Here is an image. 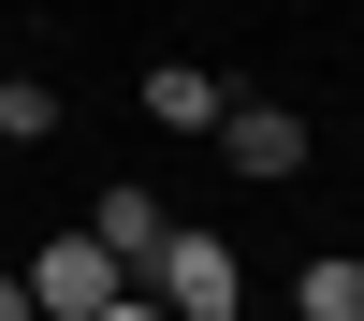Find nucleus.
<instances>
[{"instance_id": "nucleus-1", "label": "nucleus", "mask_w": 364, "mask_h": 321, "mask_svg": "<svg viewBox=\"0 0 364 321\" xmlns=\"http://www.w3.org/2000/svg\"><path fill=\"white\" fill-rule=\"evenodd\" d=\"M132 292H146L161 321H248V263H233L219 233H161V263H146Z\"/></svg>"}, {"instance_id": "nucleus-2", "label": "nucleus", "mask_w": 364, "mask_h": 321, "mask_svg": "<svg viewBox=\"0 0 364 321\" xmlns=\"http://www.w3.org/2000/svg\"><path fill=\"white\" fill-rule=\"evenodd\" d=\"M15 292H29V321H102V307H132V278H117V263L87 248V233H44Z\"/></svg>"}, {"instance_id": "nucleus-3", "label": "nucleus", "mask_w": 364, "mask_h": 321, "mask_svg": "<svg viewBox=\"0 0 364 321\" xmlns=\"http://www.w3.org/2000/svg\"><path fill=\"white\" fill-rule=\"evenodd\" d=\"M219 161L233 175H306V117L291 102H219Z\"/></svg>"}, {"instance_id": "nucleus-4", "label": "nucleus", "mask_w": 364, "mask_h": 321, "mask_svg": "<svg viewBox=\"0 0 364 321\" xmlns=\"http://www.w3.org/2000/svg\"><path fill=\"white\" fill-rule=\"evenodd\" d=\"M161 233H175V219H161L146 190H102V204H87V248H102L117 278H146V263H161Z\"/></svg>"}, {"instance_id": "nucleus-5", "label": "nucleus", "mask_w": 364, "mask_h": 321, "mask_svg": "<svg viewBox=\"0 0 364 321\" xmlns=\"http://www.w3.org/2000/svg\"><path fill=\"white\" fill-rule=\"evenodd\" d=\"M146 117H161V132H219V73L161 58V73H146Z\"/></svg>"}, {"instance_id": "nucleus-6", "label": "nucleus", "mask_w": 364, "mask_h": 321, "mask_svg": "<svg viewBox=\"0 0 364 321\" xmlns=\"http://www.w3.org/2000/svg\"><path fill=\"white\" fill-rule=\"evenodd\" d=\"M291 321H364V263H350V248L306 263V278H291Z\"/></svg>"}, {"instance_id": "nucleus-7", "label": "nucleus", "mask_w": 364, "mask_h": 321, "mask_svg": "<svg viewBox=\"0 0 364 321\" xmlns=\"http://www.w3.org/2000/svg\"><path fill=\"white\" fill-rule=\"evenodd\" d=\"M58 132V88L44 73H0V146H44Z\"/></svg>"}, {"instance_id": "nucleus-8", "label": "nucleus", "mask_w": 364, "mask_h": 321, "mask_svg": "<svg viewBox=\"0 0 364 321\" xmlns=\"http://www.w3.org/2000/svg\"><path fill=\"white\" fill-rule=\"evenodd\" d=\"M0 321H29V292H15V278H0Z\"/></svg>"}, {"instance_id": "nucleus-9", "label": "nucleus", "mask_w": 364, "mask_h": 321, "mask_svg": "<svg viewBox=\"0 0 364 321\" xmlns=\"http://www.w3.org/2000/svg\"><path fill=\"white\" fill-rule=\"evenodd\" d=\"M102 321H161V307H146V292H132V307H102Z\"/></svg>"}]
</instances>
